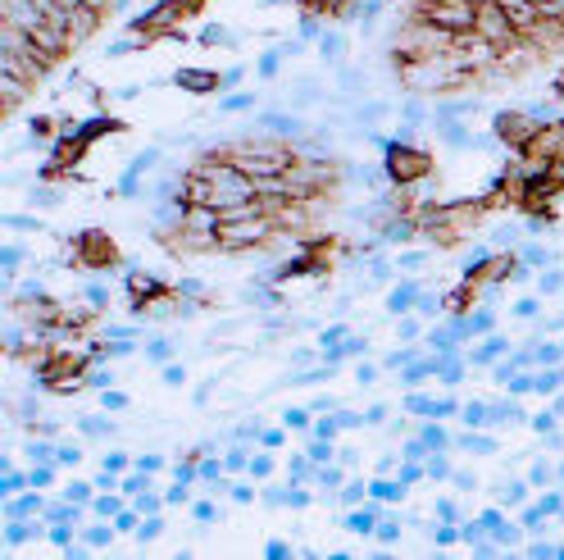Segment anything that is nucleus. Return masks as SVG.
I'll use <instances>...</instances> for the list:
<instances>
[{
	"instance_id": "f704fd0d",
	"label": "nucleus",
	"mask_w": 564,
	"mask_h": 560,
	"mask_svg": "<svg viewBox=\"0 0 564 560\" xmlns=\"http://www.w3.org/2000/svg\"><path fill=\"white\" fill-rule=\"evenodd\" d=\"M82 433H96V437H101V433H110V424H105V419H82Z\"/></svg>"
},
{
	"instance_id": "412c9836",
	"label": "nucleus",
	"mask_w": 564,
	"mask_h": 560,
	"mask_svg": "<svg viewBox=\"0 0 564 560\" xmlns=\"http://www.w3.org/2000/svg\"><path fill=\"white\" fill-rule=\"evenodd\" d=\"M346 529H351V533H368V529H373V515H364V510H355V515H351V520H346Z\"/></svg>"
},
{
	"instance_id": "c85d7f7f",
	"label": "nucleus",
	"mask_w": 564,
	"mask_h": 560,
	"mask_svg": "<svg viewBox=\"0 0 564 560\" xmlns=\"http://www.w3.org/2000/svg\"><path fill=\"white\" fill-rule=\"evenodd\" d=\"M460 447H469V451H496V442H492V437H464Z\"/></svg>"
},
{
	"instance_id": "f03ea898",
	"label": "nucleus",
	"mask_w": 564,
	"mask_h": 560,
	"mask_svg": "<svg viewBox=\"0 0 564 560\" xmlns=\"http://www.w3.org/2000/svg\"><path fill=\"white\" fill-rule=\"evenodd\" d=\"M269 237H278V219H273V214L232 219V223H219V251H251V246H264Z\"/></svg>"
},
{
	"instance_id": "a18cd8bd",
	"label": "nucleus",
	"mask_w": 564,
	"mask_h": 560,
	"mask_svg": "<svg viewBox=\"0 0 564 560\" xmlns=\"http://www.w3.org/2000/svg\"><path fill=\"white\" fill-rule=\"evenodd\" d=\"M155 533H159V520H150V524H141V529H137L141 542H146V537H155Z\"/></svg>"
},
{
	"instance_id": "9b49d317",
	"label": "nucleus",
	"mask_w": 564,
	"mask_h": 560,
	"mask_svg": "<svg viewBox=\"0 0 564 560\" xmlns=\"http://www.w3.org/2000/svg\"><path fill=\"white\" fill-rule=\"evenodd\" d=\"M78 133L86 137V142H96L101 133H123V123H118V118H110V114H96V118H86Z\"/></svg>"
},
{
	"instance_id": "de8ad7c7",
	"label": "nucleus",
	"mask_w": 564,
	"mask_h": 560,
	"mask_svg": "<svg viewBox=\"0 0 564 560\" xmlns=\"http://www.w3.org/2000/svg\"><path fill=\"white\" fill-rule=\"evenodd\" d=\"M383 419H387V410H383V405H373V410L364 415V424H383Z\"/></svg>"
},
{
	"instance_id": "393cba45",
	"label": "nucleus",
	"mask_w": 564,
	"mask_h": 560,
	"mask_svg": "<svg viewBox=\"0 0 564 560\" xmlns=\"http://www.w3.org/2000/svg\"><path fill=\"white\" fill-rule=\"evenodd\" d=\"M32 510H41V501H37V497H23V501L9 505V515H32Z\"/></svg>"
},
{
	"instance_id": "ea45409f",
	"label": "nucleus",
	"mask_w": 564,
	"mask_h": 560,
	"mask_svg": "<svg viewBox=\"0 0 564 560\" xmlns=\"http://www.w3.org/2000/svg\"><path fill=\"white\" fill-rule=\"evenodd\" d=\"M269 469H273V460H269V456H255V460H251V474H259V478H264Z\"/></svg>"
},
{
	"instance_id": "a211bd4d",
	"label": "nucleus",
	"mask_w": 564,
	"mask_h": 560,
	"mask_svg": "<svg viewBox=\"0 0 564 560\" xmlns=\"http://www.w3.org/2000/svg\"><path fill=\"white\" fill-rule=\"evenodd\" d=\"M5 228H18V233H41V223H37V219H28V214H9V219H5Z\"/></svg>"
},
{
	"instance_id": "4c0bfd02",
	"label": "nucleus",
	"mask_w": 564,
	"mask_h": 560,
	"mask_svg": "<svg viewBox=\"0 0 564 560\" xmlns=\"http://www.w3.org/2000/svg\"><path fill=\"white\" fill-rule=\"evenodd\" d=\"M86 542H91V547H105V542H110V529H86Z\"/></svg>"
},
{
	"instance_id": "c03bdc74",
	"label": "nucleus",
	"mask_w": 564,
	"mask_h": 560,
	"mask_svg": "<svg viewBox=\"0 0 564 560\" xmlns=\"http://www.w3.org/2000/svg\"><path fill=\"white\" fill-rule=\"evenodd\" d=\"M355 379H360V383H373L378 369H373V364H360V369H355Z\"/></svg>"
},
{
	"instance_id": "a19ab883",
	"label": "nucleus",
	"mask_w": 564,
	"mask_h": 560,
	"mask_svg": "<svg viewBox=\"0 0 564 560\" xmlns=\"http://www.w3.org/2000/svg\"><path fill=\"white\" fill-rule=\"evenodd\" d=\"M305 424H310L305 410H287V428H305Z\"/></svg>"
},
{
	"instance_id": "39448f33",
	"label": "nucleus",
	"mask_w": 564,
	"mask_h": 560,
	"mask_svg": "<svg viewBox=\"0 0 564 560\" xmlns=\"http://www.w3.org/2000/svg\"><path fill=\"white\" fill-rule=\"evenodd\" d=\"M519 155H524V164L533 169V174H537L541 164H551V159H560V155H564V118L537 123V133L524 142V150H519Z\"/></svg>"
},
{
	"instance_id": "4468645a",
	"label": "nucleus",
	"mask_w": 564,
	"mask_h": 560,
	"mask_svg": "<svg viewBox=\"0 0 564 560\" xmlns=\"http://www.w3.org/2000/svg\"><path fill=\"white\" fill-rule=\"evenodd\" d=\"M537 174H541V182H546V187L560 196V191H564V155H560V159H551V164H541Z\"/></svg>"
},
{
	"instance_id": "6e6552de",
	"label": "nucleus",
	"mask_w": 564,
	"mask_h": 560,
	"mask_svg": "<svg viewBox=\"0 0 564 560\" xmlns=\"http://www.w3.org/2000/svg\"><path fill=\"white\" fill-rule=\"evenodd\" d=\"M173 82H178L182 91H191V96H210V91L223 87V78H219V73H210V69H178V73H173Z\"/></svg>"
},
{
	"instance_id": "aec40b11",
	"label": "nucleus",
	"mask_w": 564,
	"mask_h": 560,
	"mask_svg": "<svg viewBox=\"0 0 564 560\" xmlns=\"http://www.w3.org/2000/svg\"><path fill=\"white\" fill-rule=\"evenodd\" d=\"M251 101H255V96H251V91H242V96H227V101H223V114H237V110H251Z\"/></svg>"
},
{
	"instance_id": "f8f14e48",
	"label": "nucleus",
	"mask_w": 564,
	"mask_h": 560,
	"mask_svg": "<svg viewBox=\"0 0 564 560\" xmlns=\"http://www.w3.org/2000/svg\"><path fill=\"white\" fill-rule=\"evenodd\" d=\"M319 55L328 60V64H342V55H346V37H342V32H323V37H319Z\"/></svg>"
},
{
	"instance_id": "4be33fe9",
	"label": "nucleus",
	"mask_w": 564,
	"mask_h": 560,
	"mask_svg": "<svg viewBox=\"0 0 564 560\" xmlns=\"http://www.w3.org/2000/svg\"><path fill=\"white\" fill-rule=\"evenodd\" d=\"M201 41H205V46H223V41H227V32H223L219 23H210V28L201 32Z\"/></svg>"
},
{
	"instance_id": "7c9ffc66",
	"label": "nucleus",
	"mask_w": 564,
	"mask_h": 560,
	"mask_svg": "<svg viewBox=\"0 0 564 560\" xmlns=\"http://www.w3.org/2000/svg\"><path fill=\"white\" fill-rule=\"evenodd\" d=\"M514 315H519V319H533V315H537V301H533V296H524V301L514 306Z\"/></svg>"
},
{
	"instance_id": "c756f323",
	"label": "nucleus",
	"mask_w": 564,
	"mask_h": 560,
	"mask_svg": "<svg viewBox=\"0 0 564 560\" xmlns=\"http://www.w3.org/2000/svg\"><path fill=\"white\" fill-rule=\"evenodd\" d=\"M86 301H91V306H110V292L96 283V287H86Z\"/></svg>"
},
{
	"instance_id": "e433bc0d",
	"label": "nucleus",
	"mask_w": 564,
	"mask_h": 560,
	"mask_svg": "<svg viewBox=\"0 0 564 560\" xmlns=\"http://www.w3.org/2000/svg\"><path fill=\"white\" fill-rule=\"evenodd\" d=\"M464 424H487V410L483 405H469V410H464Z\"/></svg>"
},
{
	"instance_id": "5701e85b",
	"label": "nucleus",
	"mask_w": 564,
	"mask_h": 560,
	"mask_svg": "<svg viewBox=\"0 0 564 560\" xmlns=\"http://www.w3.org/2000/svg\"><path fill=\"white\" fill-rule=\"evenodd\" d=\"M37 533H41V529H28V524H9V542H14V547H18V542H28V537H37Z\"/></svg>"
},
{
	"instance_id": "dca6fc26",
	"label": "nucleus",
	"mask_w": 564,
	"mask_h": 560,
	"mask_svg": "<svg viewBox=\"0 0 564 560\" xmlns=\"http://www.w3.org/2000/svg\"><path fill=\"white\" fill-rule=\"evenodd\" d=\"M414 306V287H396L392 296H387V310H392V315H400V310H410Z\"/></svg>"
},
{
	"instance_id": "2eb2a0df",
	"label": "nucleus",
	"mask_w": 564,
	"mask_h": 560,
	"mask_svg": "<svg viewBox=\"0 0 564 560\" xmlns=\"http://www.w3.org/2000/svg\"><path fill=\"white\" fill-rule=\"evenodd\" d=\"M28 137H32V142H50V137H55V118H46V114H32V123H28Z\"/></svg>"
},
{
	"instance_id": "f257e3e1",
	"label": "nucleus",
	"mask_w": 564,
	"mask_h": 560,
	"mask_svg": "<svg viewBox=\"0 0 564 560\" xmlns=\"http://www.w3.org/2000/svg\"><path fill=\"white\" fill-rule=\"evenodd\" d=\"M383 174L396 182V187H410V182H423L432 174V155L410 142H387L383 150Z\"/></svg>"
},
{
	"instance_id": "20e7f679",
	"label": "nucleus",
	"mask_w": 564,
	"mask_h": 560,
	"mask_svg": "<svg viewBox=\"0 0 564 560\" xmlns=\"http://www.w3.org/2000/svg\"><path fill=\"white\" fill-rule=\"evenodd\" d=\"M473 37L487 41L492 50H505V46L519 41V32H514V23H509L501 0H478V9H473Z\"/></svg>"
},
{
	"instance_id": "09e8293b",
	"label": "nucleus",
	"mask_w": 564,
	"mask_h": 560,
	"mask_svg": "<svg viewBox=\"0 0 564 560\" xmlns=\"http://www.w3.org/2000/svg\"><path fill=\"white\" fill-rule=\"evenodd\" d=\"M269 5H273V0H269Z\"/></svg>"
},
{
	"instance_id": "423d86ee",
	"label": "nucleus",
	"mask_w": 564,
	"mask_h": 560,
	"mask_svg": "<svg viewBox=\"0 0 564 560\" xmlns=\"http://www.w3.org/2000/svg\"><path fill=\"white\" fill-rule=\"evenodd\" d=\"M537 133V118L528 110H496L492 114V137L509 150H524V142Z\"/></svg>"
},
{
	"instance_id": "0eeeda50",
	"label": "nucleus",
	"mask_w": 564,
	"mask_h": 560,
	"mask_svg": "<svg viewBox=\"0 0 564 560\" xmlns=\"http://www.w3.org/2000/svg\"><path fill=\"white\" fill-rule=\"evenodd\" d=\"M114 260H118V251H114L110 233L86 228V233L78 237V264H86V269H110Z\"/></svg>"
},
{
	"instance_id": "a878e982",
	"label": "nucleus",
	"mask_w": 564,
	"mask_h": 560,
	"mask_svg": "<svg viewBox=\"0 0 564 560\" xmlns=\"http://www.w3.org/2000/svg\"><path fill=\"white\" fill-rule=\"evenodd\" d=\"M400 492H405L400 483H373V497H387V501H392V497H400Z\"/></svg>"
},
{
	"instance_id": "6ab92c4d",
	"label": "nucleus",
	"mask_w": 564,
	"mask_h": 560,
	"mask_svg": "<svg viewBox=\"0 0 564 560\" xmlns=\"http://www.w3.org/2000/svg\"><path fill=\"white\" fill-rule=\"evenodd\" d=\"M501 351H505V342H501V337H487V347H483L478 355H473V360H478V364H487V360H496Z\"/></svg>"
},
{
	"instance_id": "1a4fd4ad",
	"label": "nucleus",
	"mask_w": 564,
	"mask_h": 560,
	"mask_svg": "<svg viewBox=\"0 0 564 560\" xmlns=\"http://www.w3.org/2000/svg\"><path fill=\"white\" fill-rule=\"evenodd\" d=\"M259 128H264L269 137H300V133H305V123H300L296 114H282V110L259 114Z\"/></svg>"
},
{
	"instance_id": "37998d69",
	"label": "nucleus",
	"mask_w": 564,
	"mask_h": 560,
	"mask_svg": "<svg viewBox=\"0 0 564 560\" xmlns=\"http://www.w3.org/2000/svg\"><path fill=\"white\" fill-rule=\"evenodd\" d=\"M114 510H118L114 497H101V501H96V515H114Z\"/></svg>"
},
{
	"instance_id": "473e14b6",
	"label": "nucleus",
	"mask_w": 564,
	"mask_h": 560,
	"mask_svg": "<svg viewBox=\"0 0 564 560\" xmlns=\"http://www.w3.org/2000/svg\"><path fill=\"white\" fill-rule=\"evenodd\" d=\"M64 497H69V501H86V497H91V488H86V483H69Z\"/></svg>"
},
{
	"instance_id": "49530a36",
	"label": "nucleus",
	"mask_w": 564,
	"mask_h": 560,
	"mask_svg": "<svg viewBox=\"0 0 564 560\" xmlns=\"http://www.w3.org/2000/svg\"><path fill=\"white\" fill-rule=\"evenodd\" d=\"M400 264H405V269H419V264H423V251H410V255H400Z\"/></svg>"
},
{
	"instance_id": "79ce46f5",
	"label": "nucleus",
	"mask_w": 564,
	"mask_h": 560,
	"mask_svg": "<svg viewBox=\"0 0 564 560\" xmlns=\"http://www.w3.org/2000/svg\"><path fill=\"white\" fill-rule=\"evenodd\" d=\"M150 360H169V342H164V337L150 342Z\"/></svg>"
},
{
	"instance_id": "ddd939ff",
	"label": "nucleus",
	"mask_w": 564,
	"mask_h": 560,
	"mask_svg": "<svg viewBox=\"0 0 564 560\" xmlns=\"http://www.w3.org/2000/svg\"><path fill=\"white\" fill-rule=\"evenodd\" d=\"M0 91H5V114H14V110H18V101H23V96H28L32 87H28V82H18V78H9V73H5V78H0Z\"/></svg>"
},
{
	"instance_id": "c9c22d12",
	"label": "nucleus",
	"mask_w": 564,
	"mask_h": 560,
	"mask_svg": "<svg viewBox=\"0 0 564 560\" xmlns=\"http://www.w3.org/2000/svg\"><path fill=\"white\" fill-rule=\"evenodd\" d=\"M123 405H128L123 392H105V410H123Z\"/></svg>"
},
{
	"instance_id": "2f4dec72",
	"label": "nucleus",
	"mask_w": 564,
	"mask_h": 560,
	"mask_svg": "<svg viewBox=\"0 0 564 560\" xmlns=\"http://www.w3.org/2000/svg\"><path fill=\"white\" fill-rule=\"evenodd\" d=\"M564 287V274H541V292H560Z\"/></svg>"
},
{
	"instance_id": "b1692460",
	"label": "nucleus",
	"mask_w": 564,
	"mask_h": 560,
	"mask_svg": "<svg viewBox=\"0 0 564 560\" xmlns=\"http://www.w3.org/2000/svg\"><path fill=\"white\" fill-rule=\"evenodd\" d=\"M278 60H282V50H269V55L259 60V73H264V78H273V73H278Z\"/></svg>"
},
{
	"instance_id": "cd10ccee",
	"label": "nucleus",
	"mask_w": 564,
	"mask_h": 560,
	"mask_svg": "<svg viewBox=\"0 0 564 560\" xmlns=\"http://www.w3.org/2000/svg\"><path fill=\"white\" fill-rule=\"evenodd\" d=\"M55 460H60V465H78L82 451H78V447H60V451H55Z\"/></svg>"
},
{
	"instance_id": "58836bf2",
	"label": "nucleus",
	"mask_w": 564,
	"mask_h": 560,
	"mask_svg": "<svg viewBox=\"0 0 564 560\" xmlns=\"http://www.w3.org/2000/svg\"><path fill=\"white\" fill-rule=\"evenodd\" d=\"M182 379H187V374H182V364H169V369H164V383H169V387H178Z\"/></svg>"
},
{
	"instance_id": "7ed1b4c3",
	"label": "nucleus",
	"mask_w": 564,
	"mask_h": 560,
	"mask_svg": "<svg viewBox=\"0 0 564 560\" xmlns=\"http://www.w3.org/2000/svg\"><path fill=\"white\" fill-rule=\"evenodd\" d=\"M473 0H419L414 18H423V23L451 32V37H460V32H473Z\"/></svg>"
},
{
	"instance_id": "f3484780",
	"label": "nucleus",
	"mask_w": 564,
	"mask_h": 560,
	"mask_svg": "<svg viewBox=\"0 0 564 560\" xmlns=\"http://www.w3.org/2000/svg\"><path fill=\"white\" fill-rule=\"evenodd\" d=\"M319 101V87H314V82H300L296 91H291V105H314Z\"/></svg>"
},
{
	"instance_id": "72a5a7b5",
	"label": "nucleus",
	"mask_w": 564,
	"mask_h": 560,
	"mask_svg": "<svg viewBox=\"0 0 564 560\" xmlns=\"http://www.w3.org/2000/svg\"><path fill=\"white\" fill-rule=\"evenodd\" d=\"M32 206H60V196H55V191H32Z\"/></svg>"
},
{
	"instance_id": "9d476101",
	"label": "nucleus",
	"mask_w": 564,
	"mask_h": 560,
	"mask_svg": "<svg viewBox=\"0 0 564 560\" xmlns=\"http://www.w3.org/2000/svg\"><path fill=\"white\" fill-rule=\"evenodd\" d=\"M96 23H101V14H96V9H86V5H82V9H73V14H69V37H73V46L91 37Z\"/></svg>"
},
{
	"instance_id": "bb28decb",
	"label": "nucleus",
	"mask_w": 564,
	"mask_h": 560,
	"mask_svg": "<svg viewBox=\"0 0 564 560\" xmlns=\"http://www.w3.org/2000/svg\"><path fill=\"white\" fill-rule=\"evenodd\" d=\"M360 82H364V73H360V69H342V87H346V91H355Z\"/></svg>"
}]
</instances>
